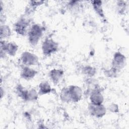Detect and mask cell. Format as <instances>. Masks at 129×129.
<instances>
[{"instance_id":"6da1fadb","label":"cell","mask_w":129,"mask_h":129,"mask_svg":"<svg viewBox=\"0 0 129 129\" xmlns=\"http://www.w3.org/2000/svg\"><path fill=\"white\" fill-rule=\"evenodd\" d=\"M45 30V27L39 24H33L30 26L27 35L29 43L32 46L38 43Z\"/></svg>"},{"instance_id":"7a4b0ae2","label":"cell","mask_w":129,"mask_h":129,"mask_svg":"<svg viewBox=\"0 0 129 129\" xmlns=\"http://www.w3.org/2000/svg\"><path fill=\"white\" fill-rule=\"evenodd\" d=\"M31 19L29 16L24 15L19 18L14 23L13 29L15 32L19 35L25 36L27 35L30 27Z\"/></svg>"},{"instance_id":"3957f363","label":"cell","mask_w":129,"mask_h":129,"mask_svg":"<svg viewBox=\"0 0 129 129\" xmlns=\"http://www.w3.org/2000/svg\"><path fill=\"white\" fill-rule=\"evenodd\" d=\"M41 49L44 55L49 56L57 51L58 44L52 38H47L42 43Z\"/></svg>"},{"instance_id":"277c9868","label":"cell","mask_w":129,"mask_h":129,"mask_svg":"<svg viewBox=\"0 0 129 129\" xmlns=\"http://www.w3.org/2000/svg\"><path fill=\"white\" fill-rule=\"evenodd\" d=\"M18 50V45L14 42H7L1 40V56L2 58L6 54L15 56Z\"/></svg>"},{"instance_id":"5b68a950","label":"cell","mask_w":129,"mask_h":129,"mask_svg":"<svg viewBox=\"0 0 129 129\" xmlns=\"http://www.w3.org/2000/svg\"><path fill=\"white\" fill-rule=\"evenodd\" d=\"M126 63V58L124 54L118 51L114 53L111 61V68L119 73L125 66Z\"/></svg>"},{"instance_id":"8992f818","label":"cell","mask_w":129,"mask_h":129,"mask_svg":"<svg viewBox=\"0 0 129 129\" xmlns=\"http://www.w3.org/2000/svg\"><path fill=\"white\" fill-rule=\"evenodd\" d=\"M20 60L23 66L31 67L38 64V57L34 53L26 51L22 53L20 57Z\"/></svg>"},{"instance_id":"52a82bcc","label":"cell","mask_w":129,"mask_h":129,"mask_svg":"<svg viewBox=\"0 0 129 129\" xmlns=\"http://www.w3.org/2000/svg\"><path fill=\"white\" fill-rule=\"evenodd\" d=\"M88 110L91 115L97 118L103 117L106 113V109L103 104H94L90 103L88 106Z\"/></svg>"},{"instance_id":"ba28073f","label":"cell","mask_w":129,"mask_h":129,"mask_svg":"<svg viewBox=\"0 0 129 129\" xmlns=\"http://www.w3.org/2000/svg\"><path fill=\"white\" fill-rule=\"evenodd\" d=\"M69 96L71 102L76 103L80 101L84 95L82 89L77 86L72 85L68 87Z\"/></svg>"},{"instance_id":"9c48e42d","label":"cell","mask_w":129,"mask_h":129,"mask_svg":"<svg viewBox=\"0 0 129 129\" xmlns=\"http://www.w3.org/2000/svg\"><path fill=\"white\" fill-rule=\"evenodd\" d=\"M89 96L90 103L94 104H103L104 97L102 93V89L99 85L97 86L91 92Z\"/></svg>"},{"instance_id":"30bf717a","label":"cell","mask_w":129,"mask_h":129,"mask_svg":"<svg viewBox=\"0 0 129 129\" xmlns=\"http://www.w3.org/2000/svg\"><path fill=\"white\" fill-rule=\"evenodd\" d=\"M38 72L30 67L24 66L22 67L20 73L21 77L25 80L30 81L33 79L37 74Z\"/></svg>"},{"instance_id":"8fae6325","label":"cell","mask_w":129,"mask_h":129,"mask_svg":"<svg viewBox=\"0 0 129 129\" xmlns=\"http://www.w3.org/2000/svg\"><path fill=\"white\" fill-rule=\"evenodd\" d=\"M63 75V71L61 69H53L50 71L48 73L50 80L54 85H57L60 82Z\"/></svg>"},{"instance_id":"7c38bea8","label":"cell","mask_w":129,"mask_h":129,"mask_svg":"<svg viewBox=\"0 0 129 129\" xmlns=\"http://www.w3.org/2000/svg\"><path fill=\"white\" fill-rule=\"evenodd\" d=\"M91 4L96 13L101 18L104 19L105 15L102 7V2L101 1H92Z\"/></svg>"},{"instance_id":"4fadbf2b","label":"cell","mask_w":129,"mask_h":129,"mask_svg":"<svg viewBox=\"0 0 129 129\" xmlns=\"http://www.w3.org/2000/svg\"><path fill=\"white\" fill-rule=\"evenodd\" d=\"M52 91L49 83L47 81L41 82L38 86V94L39 95L42 96L46 94H49Z\"/></svg>"},{"instance_id":"5bb4252c","label":"cell","mask_w":129,"mask_h":129,"mask_svg":"<svg viewBox=\"0 0 129 129\" xmlns=\"http://www.w3.org/2000/svg\"><path fill=\"white\" fill-rule=\"evenodd\" d=\"M29 89L26 88L21 84L17 85L15 88V93L16 95L21 99L25 101H27V98Z\"/></svg>"},{"instance_id":"9a60e30c","label":"cell","mask_w":129,"mask_h":129,"mask_svg":"<svg viewBox=\"0 0 129 129\" xmlns=\"http://www.w3.org/2000/svg\"><path fill=\"white\" fill-rule=\"evenodd\" d=\"M0 30L1 40H5V39L9 38L12 35L11 29L7 25H1Z\"/></svg>"},{"instance_id":"2e32d148","label":"cell","mask_w":129,"mask_h":129,"mask_svg":"<svg viewBox=\"0 0 129 129\" xmlns=\"http://www.w3.org/2000/svg\"><path fill=\"white\" fill-rule=\"evenodd\" d=\"M82 73L87 78H93L96 73V70L92 66H85L82 68Z\"/></svg>"},{"instance_id":"e0dca14e","label":"cell","mask_w":129,"mask_h":129,"mask_svg":"<svg viewBox=\"0 0 129 129\" xmlns=\"http://www.w3.org/2000/svg\"><path fill=\"white\" fill-rule=\"evenodd\" d=\"M127 7V4L126 1H118L116 3V11L120 15L124 14V13L126 12Z\"/></svg>"},{"instance_id":"ac0fdd59","label":"cell","mask_w":129,"mask_h":129,"mask_svg":"<svg viewBox=\"0 0 129 129\" xmlns=\"http://www.w3.org/2000/svg\"><path fill=\"white\" fill-rule=\"evenodd\" d=\"M60 98L61 100L65 103H70L71 100L69 96L68 87H63L60 92Z\"/></svg>"},{"instance_id":"d6986e66","label":"cell","mask_w":129,"mask_h":129,"mask_svg":"<svg viewBox=\"0 0 129 129\" xmlns=\"http://www.w3.org/2000/svg\"><path fill=\"white\" fill-rule=\"evenodd\" d=\"M38 92L34 88L29 89L27 98V101H36L38 97Z\"/></svg>"},{"instance_id":"ffe728a7","label":"cell","mask_w":129,"mask_h":129,"mask_svg":"<svg viewBox=\"0 0 129 129\" xmlns=\"http://www.w3.org/2000/svg\"><path fill=\"white\" fill-rule=\"evenodd\" d=\"M44 3L45 1H30L29 2L28 5L36 10L37 7L41 6Z\"/></svg>"},{"instance_id":"44dd1931","label":"cell","mask_w":129,"mask_h":129,"mask_svg":"<svg viewBox=\"0 0 129 129\" xmlns=\"http://www.w3.org/2000/svg\"><path fill=\"white\" fill-rule=\"evenodd\" d=\"M108 109L112 112L117 113L119 111V107L117 104L112 103L108 106Z\"/></svg>"}]
</instances>
